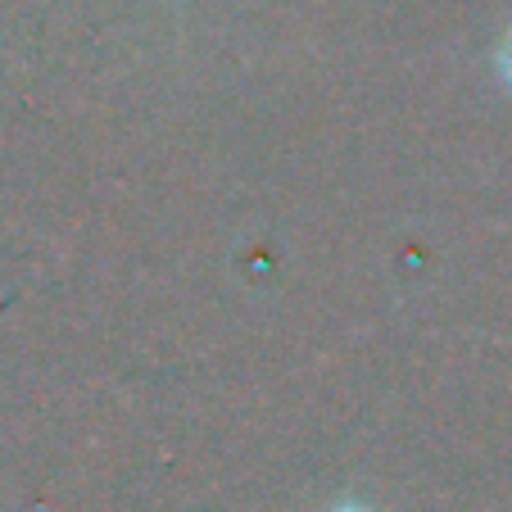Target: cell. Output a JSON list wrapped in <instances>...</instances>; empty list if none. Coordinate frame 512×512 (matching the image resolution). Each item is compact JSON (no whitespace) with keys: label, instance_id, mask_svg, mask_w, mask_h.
Masks as SVG:
<instances>
[{"label":"cell","instance_id":"cell-1","mask_svg":"<svg viewBox=\"0 0 512 512\" xmlns=\"http://www.w3.org/2000/svg\"><path fill=\"white\" fill-rule=\"evenodd\" d=\"M336 512H363V508H336Z\"/></svg>","mask_w":512,"mask_h":512}]
</instances>
